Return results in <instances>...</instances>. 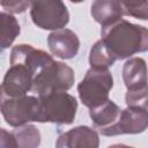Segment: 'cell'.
<instances>
[{
	"label": "cell",
	"instance_id": "1",
	"mask_svg": "<svg viewBox=\"0 0 148 148\" xmlns=\"http://www.w3.org/2000/svg\"><path fill=\"white\" fill-rule=\"evenodd\" d=\"M101 36L116 60L148 51V29L123 18L102 27Z\"/></svg>",
	"mask_w": 148,
	"mask_h": 148
},
{
	"label": "cell",
	"instance_id": "2",
	"mask_svg": "<svg viewBox=\"0 0 148 148\" xmlns=\"http://www.w3.org/2000/svg\"><path fill=\"white\" fill-rule=\"evenodd\" d=\"M38 97L39 104L36 121L59 125H69L73 123L77 110V102L74 96L66 91H56Z\"/></svg>",
	"mask_w": 148,
	"mask_h": 148
},
{
	"label": "cell",
	"instance_id": "3",
	"mask_svg": "<svg viewBox=\"0 0 148 148\" xmlns=\"http://www.w3.org/2000/svg\"><path fill=\"white\" fill-rule=\"evenodd\" d=\"M113 87V77L108 68L91 67L77 86L81 102L89 109L98 106L109 99V92Z\"/></svg>",
	"mask_w": 148,
	"mask_h": 148
},
{
	"label": "cell",
	"instance_id": "4",
	"mask_svg": "<svg viewBox=\"0 0 148 148\" xmlns=\"http://www.w3.org/2000/svg\"><path fill=\"white\" fill-rule=\"evenodd\" d=\"M74 80V71L68 65L53 60L35 75L31 91L38 96L66 91L73 87Z\"/></svg>",
	"mask_w": 148,
	"mask_h": 148
},
{
	"label": "cell",
	"instance_id": "5",
	"mask_svg": "<svg viewBox=\"0 0 148 148\" xmlns=\"http://www.w3.org/2000/svg\"><path fill=\"white\" fill-rule=\"evenodd\" d=\"M30 16L44 30L62 29L69 21V13L62 0H32Z\"/></svg>",
	"mask_w": 148,
	"mask_h": 148
},
{
	"label": "cell",
	"instance_id": "6",
	"mask_svg": "<svg viewBox=\"0 0 148 148\" xmlns=\"http://www.w3.org/2000/svg\"><path fill=\"white\" fill-rule=\"evenodd\" d=\"M38 104L39 97L35 96L1 97V113L8 125L18 127L29 121H36Z\"/></svg>",
	"mask_w": 148,
	"mask_h": 148
},
{
	"label": "cell",
	"instance_id": "7",
	"mask_svg": "<svg viewBox=\"0 0 148 148\" xmlns=\"http://www.w3.org/2000/svg\"><path fill=\"white\" fill-rule=\"evenodd\" d=\"M34 75L22 65H10L1 84V97L24 96L32 89Z\"/></svg>",
	"mask_w": 148,
	"mask_h": 148
},
{
	"label": "cell",
	"instance_id": "8",
	"mask_svg": "<svg viewBox=\"0 0 148 148\" xmlns=\"http://www.w3.org/2000/svg\"><path fill=\"white\" fill-rule=\"evenodd\" d=\"M53 58L43 50H38L29 44H18L12 49L10 65H22L35 75L47 64L52 62Z\"/></svg>",
	"mask_w": 148,
	"mask_h": 148
},
{
	"label": "cell",
	"instance_id": "9",
	"mask_svg": "<svg viewBox=\"0 0 148 148\" xmlns=\"http://www.w3.org/2000/svg\"><path fill=\"white\" fill-rule=\"evenodd\" d=\"M47 45L53 56L60 59H72L79 52L80 39L74 31L62 28L49 35Z\"/></svg>",
	"mask_w": 148,
	"mask_h": 148
},
{
	"label": "cell",
	"instance_id": "10",
	"mask_svg": "<svg viewBox=\"0 0 148 148\" xmlns=\"http://www.w3.org/2000/svg\"><path fill=\"white\" fill-rule=\"evenodd\" d=\"M148 128V111L141 108L127 106L121 110L118 123L111 132V136L120 134H138Z\"/></svg>",
	"mask_w": 148,
	"mask_h": 148
},
{
	"label": "cell",
	"instance_id": "11",
	"mask_svg": "<svg viewBox=\"0 0 148 148\" xmlns=\"http://www.w3.org/2000/svg\"><path fill=\"white\" fill-rule=\"evenodd\" d=\"M120 112V108L111 99H108L103 104L91 108L89 116L95 130H97L102 135L111 136V132L118 123Z\"/></svg>",
	"mask_w": 148,
	"mask_h": 148
},
{
	"label": "cell",
	"instance_id": "12",
	"mask_svg": "<svg viewBox=\"0 0 148 148\" xmlns=\"http://www.w3.org/2000/svg\"><path fill=\"white\" fill-rule=\"evenodd\" d=\"M98 134L88 126H77L59 135L56 146L58 148H97Z\"/></svg>",
	"mask_w": 148,
	"mask_h": 148
},
{
	"label": "cell",
	"instance_id": "13",
	"mask_svg": "<svg viewBox=\"0 0 148 148\" xmlns=\"http://www.w3.org/2000/svg\"><path fill=\"white\" fill-rule=\"evenodd\" d=\"M123 80L127 90L148 84V68L146 61L139 57L128 59L123 67Z\"/></svg>",
	"mask_w": 148,
	"mask_h": 148
},
{
	"label": "cell",
	"instance_id": "14",
	"mask_svg": "<svg viewBox=\"0 0 148 148\" xmlns=\"http://www.w3.org/2000/svg\"><path fill=\"white\" fill-rule=\"evenodd\" d=\"M92 18L102 27L109 25L124 15L119 0H95L90 7Z\"/></svg>",
	"mask_w": 148,
	"mask_h": 148
},
{
	"label": "cell",
	"instance_id": "15",
	"mask_svg": "<svg viewBox=\"0 0 148 148\" xmlns=\"http://www.w3.org/2000/svg\"><path fill=\"white\" fill-rule=\"evenodd\" d=\"M15 147L34 148L40 143V133L34 125H22L12 132Z\"/></svg>",
	"mask_w": 148,
	"mask_h": 148
},
{
	"label": "cell",
	"instance_id": "16",
	"mask_svg": "<svg viewBox=\"0 0 148 148\" xmlns=\"http://www.w3.org/2000/svg\"><path fill=\"white\" fill-rule=\"evenodd\" d=\"M0 39H1V49L5 50L9 47L15 38L20 34V24L17 20L12 15L5 12L0 15Z\"/></svg>",
	"mask_w": 148,
	"mask_h": 148
},
{
	"label": "cell",
	"instance_id": "17",
	"mask_svg": "<svg viewBox=\"0 0 148 148\" xmlns=\"http://www.w3.org/2000/svg\"><path fill=\"white\" fill-rule=\"evenodd\" d=\"M116 61V58L111 54L106 45L102 39L97 40L90 49L89 62L91 67L96 68H109Z\"/></svg>",
	"mask_w": 148,
	"mask_h": 148
},
{
	"label": "cell",
	"instance_id": "18",
	"mask_svg": "<svg viewBox=\"0 0 148 148\" xmlns=\"http://www.w3.org/2000/svg\"><path fill=\"white\" fill-rule=\"evenodd\" d=\"M124 15L148 20V0H119Z\"/></svg>",
	"mask_w": 148,
	"mask_h": 148
},
{
	"label": "cell",
	"instance_id": "19",
	"mask_svg": "<svg viewBox=\"0 0 148 148\" xmlns=\"http://www.w3.org/2000/svg\"><path fill=\"white\" fill-rule=\"evenodd\" d=\"M125 102L127 106L141 108L148 110V84L136 89L127 90L125 96Z\"/></svg>",
	"mask_w": 148,
	"mask_h": 148
},
{
	"label": "cell",
	"instance_id": "20",
	"mask_svg": "<svg viewBox=\"0 0 148 148\" xmlns=\"http://www.w3.org/2000/svg\"><path fill=\"white\" fill-rule=\"evenodd\" d=\"M1 7L9 12V14H21L24 13L31 5L30 0H0Z\"/></svg>",
	"mask_w": 148,
	"mask_h": 148
},
{
	"label": "cell",
	"instance_id": "21",
	"mask_svg": "<svg viewBox=\"0 0 148 148\" xmlns=\"http://www.w3.org/2000/svg\"><path fill=\"white\" fill-rule=\"evenodd\" d=\"M69 1H72V2H74V3H77V2H81V1H83V0H69Z\"/></svg>",
	"mask_w": 148,
	"mask_h": 148
},
{
	"label": "cell",
	"instance_id": "22",
	"mask_svg": "<svg viewBox=\"0 0 148 148\" xmlns=\"http://www.w3.org/2000/svg\"><path fill=\"white\" fill-rule=\"evenodd\" d=\"M30 1H32V0H30Z\"/></svg>",
	"mask_w": 148,
	"mask_h": 148
}]
</instances>
